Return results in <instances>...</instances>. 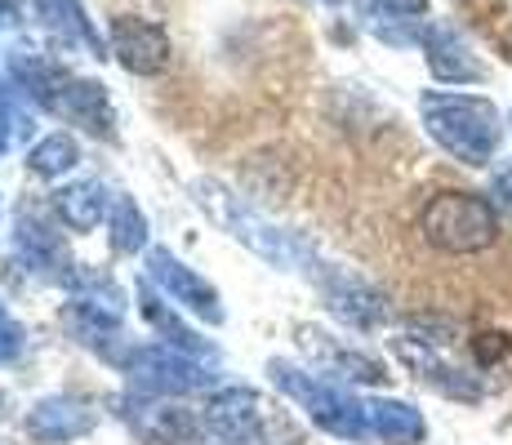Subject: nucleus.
<instances>
[{"instance_id": "1", "label": "nucleus", "mask_w": 512, "mask_h": 445, "mask_svg": "<svg viewBox=\"0 0 512 445\" xmlns=\"http://www.w3.org/2000/svg\"><path fill=\"white\" fill-rule=\"evenodd\" d=\"M192 196H196V205H201V210L232 236V241H241L245 250L259 254L263 263L281 267V272H294V267H308L312 259H317L312 241H303V236L290 232V227H277L272 219H263L245 196H236L232 187L219 183V178H196Z\"/></svg>"}, {"instance_id": "2", "label": "nucleus", "mask_w": 512, "mask_h": 445, "mask_svg": "<svg viewBox=\"0 0 512 445\" xmlns=\"http://www.w3.org/2000/svg\"><path fill=\"white\" fill-rule=\"evenodd\" d=\"M423 125L464 165H486L499 147V134H504L499 130V107L464 94H428L423 98Z\"/></svg>"}, {"instance_id": "3", "label": "nucleus", "mask_w": 512, "mask_h": 445, "mask_svg": "<svg viewBox=\"0 0 512 445\" xmlns=\"http://www.w3.org/2000/svg\"><path fill=\"white\" fill-rule=\"evenodd\" d=\"M268 374H272V383H277L285 397L299 401L303 414H308L317 428H326L330 437H339V441L370 437V428H366V401H357L348 388L321 379V374L299 370L294 361H268Z\"/></svg>"}, {"instance_id": "4", "label": "nucleus", "mask_w": 512, "mask_h": 445, "mask_svg": "<svg viewBox=\"0 0 512 445\" xmlns=\"http://www.w3.org/2000/svg\"><path fill=\"white\" fill-rule=\"evenodd\" d=\"M423 241L446 254H477L490 250L499 236V214L486 196L477 192H441L423 210Z\"/></svg>"}, {"instance_id": "5", "label": "nucleus", "mask_w": 512, "mask_h": 445, "mask_svg": "<svg viewBox=\"0 0 512 445\" xmlns=\"http://www.w3.org/2000/svg\"><path fill=\"white\" fill-rule=\"evenodd\" d=\"M125 374L147 397H183V392H205L214 383V374L196 356L170 348V343L134 348L130 361H125Z\"/></svg>"}, {"instance_id": "6", "label": "nucleus", "mask_w": 512, "mask_h": 445, "mask_svg": "<svg viewBox=\"0 0 512 445\" xmlns=\"http://www.w3.org/2000/svg\"><path fill=\"white\" fill-rule=\"evenodd\" d=\"M205 428L236 445H268L277 437V423L268 419L263 401L250 388H219L205 401Z\"/></svg>"}, {"instance_id": "7", "label": "nucleus", "mask_w": 512, "mask_h": 445, "mask_svg": "<svg viewBox=\"0 0 512 445\" xmlns=\"http://www.w3.org/2000/svg\"><path fill=\"white\" fill-rule=\"evenodd\" d=\"M317 285H321L326 308L343 325H352V330H379V325H388V299L374 290L366 276L348 272V267H321Z\"/></svg>"}, {"instance_id": "8", "label": "nucleus", "mask_w": 512, "mask_h": 445, "mask_svg": "<svg viewBox=\"0 0 512 445\" xmlns=\"http://www.w3.org/2000/svg\"><path fill=\"white\" fill-rule=\"evenodd\" d=\"M147 281H152L170 303H179V308H187L192 316H201V321H210V325L223 321L219 290H214L205 276H196L183 259H174L170 250H147Z\"/></svg>"}, {"instance_id": "9", "label": "nucleus", "mask_w": 512, "mask_h": 445, "mask_svg": "<svg viewBox=\"0 0 512 445\" xmlns=\"http://www.w3.org/2000/svg\"><path fill=\"white\" fill-rule=\"evenodd\" d=\"M392 352H397V361L406 365L410 374H415L419 383H428L432 392H441V397L450 401H481V383L472 379L468 370H459V365H450L446 356H441L432 343H419V339H397L392 343Z\"/></svg>"}, {"instance_id": "10", "label": "nucleus", "mask_w": 512, "mask_h": 445, "mask_svg": "<svg viewBox=\"0 0 512 445\" xmlns=\"http://www.w3.org/2000/svg\"><path fill=\"white\" fill-rule=\"evenodd\" d=\"M121 419L134 428V437L143 445H187L196 437V419L183 405H170L165 397L147 401V397H116Z\"/></svg>"}, {"instance_id": "11", "label": "nucleus", "mask_w": 512, "mask_h": 445, "mask_svg": "<svg viewBox=\"0 0 512 445\" xmlns=\"http://www.w3.org/2000/svg\"><path fill=\"white\" fill-rule=\"evenodd\" d=\"M94 423H98V414L85 401L45 397V401H36L32 410H27L23 428H27V437L41 441V445H67L76 437H90Z\"/></svg>"}, {"instance_id": "12", "label": "nucleus", "mask_w": 512, "mask_h": 445, "mask_svg": "<svg viewBox=\"0 0 512 445\" xmlns=\"http://www.w3.org/2000/svg\"><path fill=\"white\" fill-rule=\"evenodd\" d=\"M366 428H370V437H379L388 445H419L428 423H423V414L415 405L374 397V401H366Z\"/></svg>"}, {"instance_id": "13", "label": "nucleus", "mask_w": 512, "mask_h": 445, "mask_svg": "<svg viewBox=\"0 0 512 445\" xmlns=\"http://www.w3.org/2000/svg\"><path fill=\"white\" fill-rule=\"evenodd\" d=\"M299 339H303V348L317 356V361L326 365L330 374H343V379H352V383H379L383 379V365L379 361H370V356H361V352H352V348H339L330 334L308 330V325H303Z\"/></svg>"}, {"instance_id": "14", "label": "nucleus", "mask_w": 512, "mask_h": 445, "mask_svg": "<svg viewBox=\"0 0 512 445\" xmlns=\"http://www.w3.org/2000/svg\"><path fill=\"white\" fill-rule=\"evenodd\" d=\"M428 67H432V76L437 81H481V63L472 58V49L459 41L450 27H432L428 32Z\"/></svg>"}, {"instance_id": "15", "label": "nucleus", "mask_w": 512, "mask_h": 445, "mask_svg": "<svg viewBox=\"0 0 512 445\" xmlns=\"http://www.w3.org/2000/svg\"><path fill=\"white\" fill-rule=\"evenodd\" d=\"M116 54H121V63L130 67V72L139 76H152L165 67V58H170V45H165V36L156 32V27L147 23H121L116 27Z\"/></svg>"}, {"instance_id": "16", "label": "nucleus", "mask_w": 512, "mask_h": 445, "mask_svg": "<svg viewBox=\"0 0 512 445\" xmlns=\"http://www.w3.org/2000/svg\"><path fill=\"white\" fill-rule=\"evenodd\" d=\"M58 214H63L67 227H76V232H90L112 214V196L103 192V183H72L63 187V192L54 196Z\"/></svg>"}, {"instance_id": "17", "label": "nucleus", "mask_w": 512, "mask_h": 445, "mask_svg": "<svg viewBox=\"0 0 512 445\" xmlns=\"http://www.w3.org/2000/svg\"><path fill=\"white\" fill-rule=\"evenodd\" d=\"M58 112L67 116V121L85 125L90 134H112V112H107V98L98 94L94 85H67L63 94H58Z\"/></svg>"}, {"instance_id": "18", "label": "nucleus", "mask_w": 512, "mask_h": 445, "mask_svg": "<svg viewBox=\"0 0 512 445\" xmlns=\"http://www.w3.org/2000/svg\"><path fill=\"white\" fill-rule=\"evenodd\" d=\"M143 316L156 325V334H165V343H170V348H179V352H187V356H210V352H214L210 343H205V339H196V334L187 330V325L179 321V316H174V312H165V303L156 299L152 290H143Z\"/></svg>"}, {"instance_id": "19", "label": "nucleus", "mask_w": 512, "mask_h": 445, "mask_svg": "<svg viewBox=\"0 0 512 445\" xmlns=\"http://www.w3.org/2000/svg\"><path fill=\"white\" fill-rule=\"evenodd\" d=\"M107 227H112V245L121 254H139L147 245V219L134 201H116L107 214Z\"/></svg>"}, {"instance_id": "20", "label": "nucleus", "mask_w": 512, "mask_h": 445, "mask_svg": "<svg viewBox=\"0 0 512 445\" xmlns=\"http://www.w3.org/2000/svg\"><path fill=\"white\" fill-rule=\"evenodd\" d=\"M76 161H81V152H76V143L63 134H49L27 152V165H32V174H41V178H58L63 170H72Z\"/></svg>"}, {"instance_id": "21", "label": "nucleus", "mask_w": 512, "mask_h": 445, "mask_svg": "<svg viewBox=\"0 0 512 445\" xmlns=\"http://www.w3.org/2000/svg\"><path fill=\"white\" fill-rule=\"evenodd\" d=\"M410 330L419 334V343H432V348H441V343H455V325L450 321H437V316H415L410 321Z\"/></svg>"}, {"instance_id": "22", "label": "nucleus", "mask_w": 512, "mask_h": 445, "mask_svg": "<svg viewBox=\"0 0 512 445\" xmlns=\"http://www.w3.org/2000/svg\"><path fill=\"white\" fill-rule=\"evenodd\" d=\"M18 352H23V330H18V325L0 312V361H14Z\"/></svg>"}, {"instance_id": "23", "label": "nucleus", "mask_w": 512, "mask_h": 445, "mask_svg": "<svg viewBox=\"0 0 512 445\" xmlns=\"http://www.w3.org/2000/svg\"><path fill=\"white\" fill-rule=\"evenodd\" d=\"M495 196H499L504 205H512V170H504V174L495 178Z\"/></svg>"}, {"instance_id": "24", "label": "nucleus", "mask_w": 512, "mask_h": 445, "mask_svg": "<svg viewBox=\"0 0 512 445\" xmlns=\"http://www.w3.org/2000/svg\"><path fill=\"white\" fill-rule=\"evenodd\" d=\"M9 143V112H5V98H0V152H5Z\"/></svg>"}, {"instance_id": "25", "label": "nucleus", "mask_w": 512, "mask_h": 445, "mask_svg": "<svg viewBox=\"0 0 512 445\" xmlns=\"http://www.w3.org/2000/svg\"><path fill=\"white\" fill-rule=\"evenodd\" d=\"M201 445H205V441H201ZM210 445H236V441H223V437H219V441H210Z\"/></svg>"}]
</instances>
